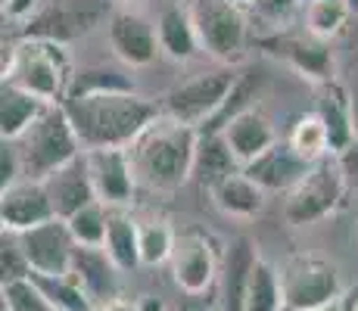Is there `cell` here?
Wrapping results in <instances>:
<instances>
[{
    "label": "cell",
    "instance_id": "ab89813d",
    "mask_svg": "<svg viewBox=\"0 0 358 311\" xmlns=\"http://www.w3.org/2000/svg\"><path fill=\"white\" fill-rule=\"evenodd\" d=\"M97 311H137V302H128V299H122V296H115V299L97 305Z\"/></svg>",
    "mask_w": 358,
    "mask_h": 311
},
{
    "label": "cell",
    "instance_id": "4fadbf2b",
    "mask_svg": "<svg viewBox=\"0 0 358 311\" xmlns=\"http://www.w3.org/2000/svg\"><path fill=\"white\" fill-rule=\"evenodd\" d=\"M22 252L31 265V274H69L72 271V255L78 243H75L72 231L63 218H50L44 224L31 227V231L16 233Z\"/></svg>",
    "mask_w": 358,
    "mask_h": 311
},
{
    "label": "cell",
    "instance_id": "ee69618b",
    "mask_svg": "<svg viewBox=\"0 0 358 311\" xmlns=\"http://www.w3.org/2000/svg\"><path fill=\"white\" fill-rule=\"evenodd\" d=\"M234 3H240V6H246V10H250V3H252V0H234Z\"/></svg>",
    "mask_w": 358,
    "mask_h": 311
},
{
    "label": "cell",
    "instance_id": "44dd1931",
    "mask_svg": "<svg viewBox=\"0 0 358 311\" xmlns=\"http://www.w3.org/2000/svg\"><path fill=\"white\" fill-rule=\"evenodd\" d=\"M156 34H159L162 53L175 62H190L203 53L199 34L181 0H171V3H165L159 10V16H156Z\"/></svg>",
    "mask_w": 358,
    "mask_h": 311
},
{
    "label": "cell",
    "instance_id": "e0dca14e",
    "mask_svg": "<svg viewBox=\"0 0 358 311\" xmlns=\"http://www.w3.org/2000/svg\"><path fill=\"white\" fill-rule=\"evenodd\" d=\"M47 193H50V203H53V212L57 218H72L78 209L91 205L97 199L94 193V181H91V171H87V162H85V153L78 159H72L69 165L57 168L50 178H47Z\"/></svg>",
    "mask_w": 358,
    "mask_h": 311
},
{
    "label": "cell",
    "instance_id": "4dcf8cb0",
    "mask_svg": "<svg viewBox=\"0 0 358 311\" xmlns=\"http://www.w3.org/2000/svg\"><path fill=\"white\" fill-rule=\"evenodd\" d=\"M66 224L78 246H103L106 243V231H109V205L94 199L91 205H85L72 218H66Z\"/></svg>",
    "mask_w": 358,
    "mask_h": 311
},
{
    "label": "cell",
    "instance_id": "6da1fadb",
    "mask_svg": "<svg viewBox=\"0 0 358 311\" xmlns=\"http://www.w3.org/2000/svg\"><path fill=\"white\" fill-rule=\"evenodd\" d=\"M199 128L159 113L128 147L134 178L153 193H175L194 178Z\"/></svg>",
    "mask_w": 358,
    "mask_h": 311
},
{
    "label": "cell",
    "instance_id": "d6986e66",
    "mask_svg": "<svg viewBox=\"0 0 358 311\" xmlns=\"http://www.w3.org/2000/svg\"><path fill=\"white\" fill-rule=\"evenodd\" d=\"M69 274L87 289V296H91L97 305L119 296V268H115V261L109 259L103 246H78L75 249L72 271Z\"/></svg>",
    "mask_w": 358,
    "mask_h": 311
},
{
    "label": "cell",
    "instance_id": "484cf974",
    "mask_svg": "<svg viewBox=\"0 0 358 311\" xmlns=\"http://www.w3.org/2000/svg\"><path fill=\"white\" fill-rule=\"evenodd\" d=\"M137 91V81L131 75V68H119V66H85V68H75V78L72 87H69V96H91V94H134Z\"/></svg>",
    "mask_w": 358,
    "mask_h": 311
},
{
    "label": "cell",
    "instance_id": "d590c367",
    "mask_svg": "<svg viewBox=\"0 0 358 311\" xmlns=\"http://www.w3.org/2000/svg\"><path fill=\"white\" fill-rule=\"evenodd\" d=\"M22 181V159H19L16 140H3L0 143V190L10 184Z\"/></svg>",
    "mask_w": 358,
    "mask_h": 311
},
{
    "label": "cell",
    "instance_id": "1f68e13d",
    "mask_svg": "<svg viewBox=\"0 0 358 311\" xmlns=\"http://www.w3.org/2000/svg\"><path fill=\"white\" fill-rule=\"evenodd\" d=\"M0 311H53L34 277L10 280L0 287Z\"/></svg>",
    "mask_w": 358,
    "mask_h": 311
},
{
    "label": "cell",
    "instance_id": "e575fe53",
    "mask_svg": "<svg viewBox=\"0 0 358 311\" xmlns=\"http://www.w3.org/2000/svg\"><path fill=\"white\" fill-rule=\"evenodd\" d=\"M296 6H302L299 0H252L250 13L259 19V22L268 25V31H278V29H287V25H290Z\"/></svg>",
    "mask_w": 358,
    "mask_h": 311
},
{
    "label": "cell",
    "instance_id": "f1b7e54d",
    "mask_svg": "<svg viewBox=\"0 0 358 311\" xmlns=\"http://www.w3.org/2000/svg\"><path fill=\"white\" fill-rule=\"evenodd\" d=\"M31 277L44 289L53 311H97V302L72 274H31Z\"/></svg>",
    "mask_w": 358,
    "mask_h": 311
},
{
    "label": "cell",
    "instance_id": "83f0119b",
    "mask_svg": "<svg viewBox=\"0 0 358 311\" xmlns=\"http://www.w3.org/2000/svg\"><path fill=\"white\" fill-rule=\"evenodd\" d=\"M302 13H306V31L321 41L340 38L349 19L355 16L349 0H312L308 6H302Z\"/></svg>",
    "mask_w": 358,
    "mask_h": 311
},
{
    "label": "cell",
    "instance_id": "603a6c76",
    "mask_svg": "<svg viewBox=\"0 0 358 311\" xmlns=\"http://www.w3.org/2000/svg\"><path fill=\"white\" fill-rule=\"evenodd\" d=\"M243 165L237 162V156L231 153L228 140L222 131H199L196 143V159H194V178L206 190H212L218 181H224L228 175L240 171Z\"/></svg>",
    "mask_w": 358,
    "mask_h": 311
},
{
    "label": "cell",
    "instance_id": "836d02e7",
    "mask_svg": "<svg viewBox=\"0 0 358 311\" xmlns=\"http://www.w3.org/2000/svg\"><path fill=\"white\" fill-rule=\"evenodd\" d=\"M0 274H3V283L31 277V265L22 252V243L10 231H3V240H0Z\"/></svg>",
    "mask_w": 358,
    "mask_h": 311
},
{
    "label": "cell",
    "instance_id": "b9f144b4",
    "mask_svg": "<svg viewBox=\"0 0 358 311\" xmlns=\"http://www.w3.org/2000/svg\"><path fill=\"white\" fill-rule=\"evenodd\" d=\"M137 311H165V302L159 296H141L137 299Z\"/></svg>",
    "mask_w": 358,
    "mask_h": 311
},
{
    "label": "cell",
    "instance_id": "f6af8a7d",
    "mask_svg": "<svg viewBox=\"0 0 358 311\" xmlns=\"http://www.w3.org/2000/svg\"><path fill=\"white\" fill-rule=\"evenodd\" d=\"M349 6H352V13L358 16V0H349Z\"/></svg>",
    "mask_w": 358,
    "mask_h": 311
},
{
    "label": "cell",
    "instance_id": "ac0fdd59",
    "mask_svg": "<svg viewBox=\"0 0 358 311\" xmlns=\"http://www.w3.org/2000/svg\"><path fill=\"white\" fill-rule=\"evenodd\" d=\"M222 134H224V140H228L231 153L237 156L240 165L252 162L256 156H262L268 147H274V143L280 140L278 131H274V122L268 119L259 106L246 109V113H240L237 119H231L222 128Z\"/></svg>",
    "mask_w": 358,
    "mask_h": 311
},
{
    "label": "cell",
    "instance_id": "8992f818",
    "mask_svg": "<svg viewBox=\"0 0 358 311\" xmlns=\"http://www.w3.org/2000/svg\"><path fill=\"white\" fill-rule=\"evenodd\" d=\"M343 196H346V181H343L340 162L336 156H327L315 162L293 190L284 193V221L293 227L318 224L340 209Z\"/></svg>",
    "mask_w": 358,
    "mask_h": 311
},
{
    "label": "cell",
    "instance_id": "8fae6325",
    "mask_svg": "<svg viewBox=\"0 0 358 311\" xmlns=\"http://www.w3.org/2000/svg\"><path fill=\"white\" fill-rule=\"evenodd\" d=\"M106 38H109V50L115 53V59L128 68L153 66L162 53L156 25L134 10H115L106 22Z\"/></svg>",
    "mask_w": 358,
    "mask_h": 311
},
{
    "label": "cell",
    "instance_id": "7bdbcfd3",
    "mask_svg": "<svg viewBox=\"0 0 358 311\" xmlns=\"http://www.w3.org/2000/svg\"><path fill=\"white\" fill-rule=\"evenodd\" d=\"M280 311H315V308H299V305H290V302H284V308Z\"/></svg>",
    "mask_w": 358,
    "mask_h": 311
},
{
    "label": "cell",
    "instance_id": "2e32d148",
    "mask_svg": "<svg viewBox=\"0 0 358 311\" xmlns=\"http://www.w3.org/2000/svg\"><path fill=\"white\" fill-rule=\"evenodd\" d=\"M315 113L327 124L334 156L340 153V150H346L349 143L358 140L355 119H352V94H349V85H343L340 78L315 85Z\"/></svg>",
    "mask_w": 358,
    "mask_h": 311
},
{
    "label": "cell",
    "instance_id": "8d00e7d4",
    "mask_svg": "<svg viewBox=\"0 0 358 311\" xmlns=\"http://www.w3.org/2000/svg\"><path fill=\"white\" fill-rule=\"evenodd\" d=\"M44 0H3V19L6 22L25 25L29 19H34L41 10H44Z\"/></svg>",
    "mask_w": 358,
    "mask_h": 311
},
{
    "label": "cell",
    "instance_id": "5bb4252c",
    "mask_svg": "<svg viewBox=\"0 0 358 311\" xmlns=\"http://www.w3.org/2000/svg\"><path fill=\"white\" fill-rule=\"evenodd\" d=\"M50 218H57V212H53L50 193H47L44 181L22 178V181L0 190V221H3V231L22 233Z\"/></svg>",
    "mask_w": 358,
    "mask_h": 311
},
{
    "label": "cell",
    "instance_id": "7402d4cb",
    "mask_svg": "<svg viewBox=\"0 0 358 311\" xmlns=\"http://www.w3.org/2000/svg\"><path fill=\"white\" fill-rule=\"evenodd\" d=\"M209 193H212V203L228 218H256L265 209V196H268L250 175H243V168L228 175L224 181H218Z\"/></svg>",
    "mask_w": 358,
    "mask_h": 311
},
{
    "label": "cell",
    "instance_id": "60d3db41",
    "mask_svg": "<svg viewBox=\"0 0 358 311\" xmlns=\"http://www.w3.org/2000/svg\"><path fill=\"white\" fill-rule=\"evenodd\" d=\"M349 94H352V119H355V137H358V62L352 66V81H349Z\"/></svg>",
    "mask_w": 358,
    "mask_h": 311
},
{
    "label": "cell",
    "instance_id": "ba28073f",
    "mask_svg": "<svg viewBox=\"0 0 358 311\" xmlns=\"http://www.w3.org/2000/svg\"><path fill=\"white\" fill-rule=\"evenodd\" d=\"M278 274H280V289H284V302L299 305V308L324 311L330 302L346 293L336 265H330V261L318 259V255H308V252L290 255Z\"/></svg>",
    "mask_w": 358,
    "mask_h": 311
},
{
    "label": "cell",
    "instance_id": "30bf717a",
    "mask_svg": "<svg viewBox=\"0 0 358 311\" xmlns=\"http://www.w3.org/2000/svg\"><path fill=\"white\" fill-rule=\"evenodd\" d=\"M171 277L175 283L190 296H199L218 280L222 268H218V252L212 237L203 231H181L175 237V249H171Z\"/></svg>",
    "mask_w": 358,
    "mask_h": 311
},
{
    "label": "cell",
    "instance_id": "52a82bcc",
    "mask_svg": "<svg viewBox=\"0 0 358 311\" xmlns=\"http://www.w3.org/2000/svg\"><path fill=\"white\" fill-rule=\"evenodd\" d=\"M240 75L234 72V66H215L209 72H196L194 78L181 81L178 87H171L162 96V113L171 119L203 128L218 115V109L224 106V100L231 96L234 85Z\"/></svg>",
    "mask_w": 358,
    "mask_h": 311
},
{
    "label": "cell",
    "instance_id": "d6a6232c",
    "mask_svg": "<svg viewBox=\"0 0 358 311\" xmlns=\"http://www.w3.org/2000/svg\"><path fill=\"white\" fill-rule=\"evenodd\" d=\"M175 237L165 221H143L141 224V265L156 268L165 265L171 259V249H175Z\"/></svg>",
    "mask_w": 358,
    "mask_h": 311
},
{
    "label": "cell",
    "instance_id": "7a4b0ae2",
    "mask_svg": "<svg viewBox=\"0 0 358 311\" xmlns=\"http://www.w3.org/2000/svg\"><path fill=\"white\" fill-rule=\"evenodd\" d=\"M85 150L131 147L134 137L162 113V103L143 94H91L63 103Z\"/></svg>",
    "mask_w": 358,
    "mask_h": 311
},
{
    "label": "cell",
    "instance_id": "f546056e",
    "mask_svg": "<svg viewBox=\"0 0 358 311\" xmlns=\"http://www.w3.org/2000/svg\"><path fill=\"white\" fill-rule=\"evenodd\" d=\"M284 308V289H280V274L268 265L265 259L252 268L250 287H246L243 311H280Z\"/></svg>",
    "mask_w": 358,
    "mask_h": 311
},
{
    "label": "cell",
    "instance_id": "4316f807",
    "mask_svg": "<svg viewBox=\"0 0 358 311\" xmlns=\"http://www.w3.org/2000/svg\"><path fill=\"white\" fill-rule=\"evenodd\" d=\"M287 143L299 153L306 162H321V159L334 156L330 150V134H327V124L321 122V115L315 113H302L296 115L290 124V134H287Z\"/></svg>",
    "mask_w": 358,
    "mask_h": 311
},
{
    "label": "cell",
    "instance_id": "bcb514c9",
    "mask_svg": "<svg viewBox=\"0 0 358 311\" xmlns=\"http://www.w3.org/2000/svg\"><path fill=\"white\" fill-rule=\"evenodd\" d=\"M299 3H302V6H308V3H312V0H299Z\"/></svg>",
    "mask_w": 358,
    "mask_h": 311
},
{
    "label": "cell",
    "instance_id": "74e56055",
    "mask_svg": "<svg viewBox=\"0 0 358 311\" xmlns=\"http://www.w3.org/2000/svg\"><path fill=\"white\" fill-rule=\"evenodd\" d=\"M336 162H340L343 181H346V193H355L358 196V140L349 143L346 150L336 153Z\"/></svg>",
    "mask_w": 358,
    "mask_h": 311
},
{
    "label": "cell",
    "instance_id": "9a60e30c",
    "mask_svg": "<svg viewBox=\"0 0 358 311\" xmlns=\"http://www.w3.org/2000/svg\"><path fill=\"white\" fill-rule=\"evenodd\" d=\"M312 165L315 162H306V159L296 153L284 137V140H278L274 147H268L265 153L256 156L252 162H246L243 175H250L265 193H287L302 181V175H306Z\"/></svg>",
    "mask_w": 358,
    "mask_h": 311
},
{
    "label": "cell",
    "instance_id": "277c9868",
    "mask_svg": "<svg viewBox=\"0 0 358 311\" xmlns=\"http://www.w3.org/2000/svg\"><path fill=\"white\" fill-rule=\"evenodd\" d=\"M16 147L22 159V178L29 181H47L57 168L85 153L63 103H47L44 113L16 140Z\"/></svg>",
    "mask_w": 358,
    "mask_h": 311
},
{
    "label": "cell",
    "instance_id": "f35d334b",
    "mask_svg": "<svg viewBox=\"0 0 358 311\" xmlns=\"http://www.w3.org/2000/svg\"><path fill=\"white\" fill-rule=\"evenodd\" d=\"M324 311H358V287L355 289H346L340 299H334Z\"/></svg>",
    "mask_w": 358,
    "mask_h": 311
},
{
    "label": "cell",
    "instance_id": "ffe728a7",
    "mask_svg": "<svg viewBox=\"0 0 358 311\" xmlns=\"http://www.w3.org/2000/svg\"><path fill=\"white\" fill-rule=\"evenodd\" d=\"M256 261H259V252L250 237L231 240L222 261V274H218V280H222V311H243L246 287H250Z\"/></svg>",
    "mask_w": 358,
    "mask_h": 311
},
{
    "label": "cell",
    "instance_id": "5b68a950",
    "mask_svg": "<svg viewBox=\"0 0 358 311\" xmlns=\"http://www.w3.org/2000/svg\"><path fill=\"white\" fill-rule=\"evenodd\" d=\"M199 34L203 53L218 66H237L250 47V13L234 0H181Z\"/></svg>",
    "mask_w": 358,
    "mask_h": 311
},
{
    "label": "cell",
    "instance_id": "9c48e42d",
    "mask_svg": "<svg viewBox=\"0 0 358 311\" xmlns=\"http://www.w3.org/2000/svg\"><path fill=\"white\" fill-rule=\"evenodd\" d=\"M256 44L268 57L287 62L296 75L312 81V87L321 85V81L336 78V59H334V50H330V41H321L308 31L299 34V31L278 29V31L259 34Z\"/></svg>",
    "mask_w": 358,
    "mask_h": 311
},
{
    "label": "cell",
    "instance_id": "cb8c5ba5",
    "mask_svg": "<svg viewBox=\"0 0 358 311\" xmlns=\"http://www.w3.org/2000/svg\"><path fill=\"white\" fill-rule=\"evenodd\" d=\"M44 106L47 103L41 96L3 81L0 85V137L3 140H19L31 128V122L44 113Z\"/></svg>",
    "mask_w": 358,
    "mask_h": 311
},
{
    "label": "cell",
    "instance_id": "7c38bea8",
    "mask_svg": "<svg viewBox=\"0 0 358 311\" xmlns=\"http://www.w3.org/2000/svg\"><path fill=\"white\" fill-rule=\"evenodd\" d=\"M85 162L91 171L94 193L109 209H128L134 199L137 184L134 165H131L128 147H106V150H85Z\"/></svg>",
    "mask_w": 358,
    "mask_h": 311
},
{
    "label": "cell",
    "instance_id": "3957f363",
    "mask_svg": "<svg viewBox=\"0 0 358 311\" xmlns=\"http://www.w3.org/2000/svg\"><path fill=\"white\" fill-rule=\"evenodd\" d=\"M0 78L41 96L44 103H66L75 78L69 44L47 38H16L10 44L3 41Z\"/></svg>",
    "mask_w": 358,
    "mask_h": 311
},
{
    "label": "cell",
    "instance_id": "d4e9b609",
    "mask_svg": "<svg viewBox=\"0 0 358 311\" xmlns=\"http://www.w3.org/2000/svg\"><path fill=\"white\" fill-rule=\"evenodd\" d=\"M103 249L119 271H134L141 265V224L125 209H109V231Z\"/></svg>",
    "mask_w": 358,
    "mask_h": 311
}]
</instances>
